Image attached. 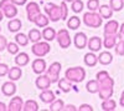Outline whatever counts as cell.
<instances>
[{
	"label": "cell",
	"instance_id": "6da1fadb",
	"mask_svg": "<svg viewBox=\"0 0 124 111\" xmlns=\"http://www.w3.org/2000/svg\"><path fill=\"white\" fill-rule=\"evenodd\" d=\"M96 79L98 80V84H99V91H98L99 99L106 100V99L112 97L113 92H114V90H113V87H114V80L109 75V73L106 71V70H102V71L97 73Z\"/></svg>",
	"mask_w": 124,
	"mask_h": 111
},
{
	"label": "cell",
	"instance_id": "7a4b0ae2",
	"mask_svg": "<svg viewBox=\"0 0 124 111\" xmlns=\"http://www.w3.org/2000/svg\"><path fill=\"white\" fill-rule=\"evenodd\" d=\"M82 21L83 24L88 28L92 29H98L102 26V21H103V18L101 16L99 13L97 11H88L83 14V18H82Z\"/></svg>",
	"mask_w": 124,
	"mask_h": 111
},
{
	"label": "cell",
	"instance_id": "3957f363",
	"mask_svg": "<svg viewBox=\"0 0 124 111\" xmlns=\"http://www.w3.org/2000/svg\"><path fill=\"white\" fill-rule=\"evenodd\" d=\"M65 77H67L72 83H82L86 79V70L82 66H75V67H68L65 71Z\"/></svg>",
	"mask_w": 124,
	"mask_h": 111
},
{
	"label": "cell",
	"instance_id": "277c9868",
	"mask_svg": "<svg viewBox=\"0 0 124 111\" xmlns=\"http://www.w3.org/2000/svg\"><path fill=\"white\" fill-rule=\"evenodd\" d=\"M45 13L48 16L50 21L57 23L60 20H62V9L61 5H57L55 3H47L45 5Z\"/></svg>",
	"mask_w": 124,
	"mask_h": 111
},
{
	"label": "cell",
	"instance_id": "5b68a950",
	"mask_svg": "<svg viewBox=\"0 0 124 111\" xmlns=\"http://www.w3.org/2000/svg\"><path fill=\"white\" fill-rule=\"evenodd\" d=\"M17 5H15L11 0H0V9L3 10L5 18L13 19L17 15Z\"/></svg>",
	"mask_w": 124,
	"mask_h": 111
},
{
	"label": "cell",
	"instance_id": "8992f818",
	"mask_svg": "<svg viewBox=\"0 0 124 111\" xmlns=\"http://www.w3.org/2000/svg\"><path fill=\"white\" fill-rule=\"evenodd\" d=\"M51 50V46L48 44V41H37V43H34L32 47H31V51L32 54L36 56V57H44L46 56Z\"/></svg>",
	"mask_w": 124,
	"mask_h": 111
},
{
	"label": "cell",
	"instance_id": "52a82bcc",
	"mask_svg": "<svg viewBox=\"0 0 124 111\" xmlns=\"http://www.w3.org/2000/svg\"><path fill=\"white\" fill-rule=\"evenodd\" d=\"M56 40L60 45V47L62 49H67L71 46L72 44V39H71V35H70V31L67 29H61L57 31V35H56Z\"/></svg>",
	"mask_w": 124,
	"mask_h": 111
},
{
	"label": "cell",
	"instance_id": "ba28073f",
	"mask_svg": "<svg viewBox=\"0 0 124 111\" xmlns=\"http://www.w3.org/2000/svg\"><path fill=\"white\" fill-rule=\"evenodd\" d=\"M61 69H62V65L61 63L58 61H55L52 63L46 70V74L48 75L50 80H51V83H57L58 80H60V73H61Z\"/></svg>",
	"mask_w": 124,
	"mask_h": 111
},
{
	"label": "cell",
	"instance_id": "9c48e42d",
	"mask_svg": "<svg viewBox=\"0 0 124 111\" xmlns=\"http://www.w3.org/2000/svg\"><path fill=\"white\" fill-rule=\"evenodd\" d=\"M26 14H27V20L31 23H34L36 18L41 14V9L40 5L35 1H31L29 4H26Z\"/></svg>",
	"mask_w": 124,
	"mask_h": 111
},
{
	"label": "cell",
	"instance_id": "30bf717a",
	"mask_svg": "<svg viewBox=\"0 0 124 111\" xmlns=\"http://www.w3.org/2000/svg\"><path fill=\"white\" fill-rule=\"evenodd\" d=\"M51 80H50V77H48V75L47 74H40L39 76H37V79H36V81H35V85H36V87L39 89V90H47V89H50V86H51Z\"/></svg>",
	"mask_w": 124,
	"mask_h": 111
},
{
	"label": "cell",
	"instance_id": "8fae6325",
	"mask_svg": "<svg viewBox=\"0 0 124 111\" xmlns=\"http://www.w3.org/2000/svg\"><path fill=\"white\" fill-rule=\"evenodd\" d=\"M31 67H32V71L37 75L40 74H44L46 70H47V65H46V61L42 59V57H37L35 59L32 61V65H31Z\"/></svg>",
	"mask_w": 124,
	"mask_h": 111
},
{
	"label": "cell",
	"instance_id": "7c38bea8",
	"mask_svg": "<svg viewBox=\"0 0 124 111\" xmlns=\"http://www.w3.org/2000/svg\"><path fill=\"white\" fill-rule=\"evenodd\" d=\"M118 34H106L104 36H103V46H104L107 50L114 47L118 43Z\"/></svg>",
	"mask_w": 124,
	"mask_h": 111
},
{
	"label": "cell",
	"instance_id": "4fadbf2b",
	"mask_svg": "<svg viewBox=\"0 0 124 111\" xmlns=\"http://www.w3.org/2000/svg\"><path fill=\"white\" fill-rule=\"evenodd\" d=\"M102 45H103V41L99 36H92L88 39V44H87V47L93 53H97L102 49Z\"/></svg>",
	"mask_w": 124,
	"mask_h": 111
},
{
	"label": "cell",
	"instance_id": "5bb4252c",
	"mask_svg": "<svg viewBox=\"0 0 124 111\" xmlns=\"http://www.w3.org/2000/svg\"><path fill=\"white\" fill-rule=\"evenodd\" d=\"M73 44L77 49H85L88 44V37L85 33H77L73 37Z\"/></svg>",
	"mask_w": 124,
	"mask_h": 111
},
{
	"label": "cell",
	"instance_id": "9a60e30c",
	"mask_svg": "<svg viewBox=\"0 0 124 111\" xmlns=\"http://www.w3.org/2000/svg\"><path fill=\"white\" fill-rule=\"evenodd\" d=\"M24 109V101H23V97L20 96H15L10 100V104L8 106L9 111H23Z\"/></svg>",
	"mask_w": 124,
	"mask_h": 111
},
{
	"label": "cell",
	"instance_id": "2e32d148",
	"mask_svg": "<svg viewBox=\"0 0 124 111\" xmlns=\"http://www.w3.org/2000/svg\"><path fill=\"white\" fill-rule=\"evenodd\" d=\"M119 23L117 20H109V21L104 25V29H103V33L106 34H118L119 31Z\"/></svg>",
	"mask_w": 124,
	"mask_h": 111
},
{
	"label": "cell",
	"instance_id": "e0dca14e",
	"mask_svg": "<svg viewBox=\"0 0 124 111\" xmlns=\"http://www.w3.org/2000/svg\"><path fill=\"white\" fill-rule=\"evenodd\" d=\"M1 92L5 95V96H13V95H15V92H16V85L14 84V81L13 80H10V81H6V83H4L3 84V86H1Z\"/></svg>",
	"mask_w": 124,
	"mask_h": 111
},
{
	"label": "cell",
	"instance_id": "ac0fdd59",
	"mask_svg": "<svg viewBox=\"0 0 124 111\" xmlns=\"http://www.w3.org/2000/svg\"><path fill=\"white\" fill-rule=\"evenodd\" d=\"M40 100L44 104H51L52 101H55V100H56V95H55V92L51 91L50 89L42 90L41 94H40Z\"/></svg>",
	"mask_w": 124,
	"mask_h": 111
},
{
	"label": "cell",
	"instance_id": "d6986e66",
	"mask_svg": "<svg viewBox=\"0 0 124 111\" xmlns=\"http://www.w3.org/2000/svg\"><path fill=\"white\" fill-rule=\"evenodd\" d=\"M23 76V70L20 66H14V67H10L9 69V73H8V77L9 80H13V81H16L20 77Z\"/></svg>",
	"mask_w": 124,
	"mask_h": 111
},
{
	"label": "cell",
	"instance_id": "ffe728a7",
	"mask_svg": "<svg viewBox=\"0 0 124 111\" xmlns=\"http://www.w3.org/2000/svg\"><path fill=\"white\" fill-rule=\"evenodd\" d=\"M85 64L89 67H94L97 64H98V56L93 53V51H89L85 55Z\"/></svg>",
	"mask_w": 124,
	"mask_h": 111
},
{
	"label": "cell",
	"instance_id": "44dd1931",
	"mask_svg": "<svg viewBox=\"0 0 124 111\" xmlns=\"http://www.w3.org/2000/svg\"><path fill=\"white\" fill-rule=\"evenodd\" d=\"M56 35H57V33H56V30L54 28L46 26L42 30V39H45L46 41H48V43L52 41V40H55L56 39Z\"/></svg>",
	"mask_w": 124,
	"mask_h": 111
},
{
	"label": "cell",
	"instance_id": "7402d4cb",
	"mask_svg": "<svg viewBox=\"0 0 124 111\" xmlns=\"http://www.w3.org/2000/svg\"><path fill=\"white\" fill-rule=\"evenodd\" d=\"M23 26V23L20 19H16V18H13L10 19V21L8 23V29L10 33H17L20 29Z\"/></svg>",
	"mask_w": 124,
	"mask_h": 111
},
{
	"label": "cell",
	"instance_id": "603a6c76",
	"mask_svg": "<svg viewBox=\"0 0 124 111\" xmlns=\"http://www.w3.org/2000/svg\"><path fill=\"white\" fill-rule=\"evenodd\" d=\"M30 63V57L26 53H17L16 54V57H15V64L20 67L23 66H26L27 64Z\"/></svg>",
	"mask_w": 124,
	"mask_h": 111
},
{
	"label": "cell",
	"instance_id": "cb8c5ba5",
	"mask_svg": "<svg viewBox=\"0 0 124 111\" xmlns=\"http://www.w3.org/2000/svg\"><path fill=\"white\" fill-rule=\"evenodd\" d=\"M113 61V55L109 51H102L98 55V63L101 65H109Z\"/></svg>",
	"mask_w": 124,
	"mask_h": 111
},
{
	"label": "cell",
	"instance_id": "d4e9b609",
	"mask_svg": "<svg viewBox=\"0 0 124 111\" xmlns=\"http://www.w3.org/2000/svg\"><path fill=\"white\" fill-rule=\"evenodd\" d=\"M57 84H58V89L62 92H70L71 89H72V81H70L67 77L60 79L57 81Z\"/></svg>",
	"mask_w": 124,
	"mask_h": 111
},
{
	"label": "cell",
	"instance_id": "484cf974",
	"mask_svg": "<svg viewBox=\"0 0 124 111\" xmlns=\"http://www.w3.org/2000/svg\"><path fill=\"white\" fill-rule=\"evenodd\" d=\"M102 110L103 111H114L116 107H117V102L113 100L112 97L109 99H106V100H103L102 101Z\"/></svg>",
	"mask_w": 124,
	"mask_h": 111
},
{
	"label": "cell",
	"instance_id": "4316f807",
	"mask_svg": "<svg viewBox=\"0 0 124 111\" xmlns=\"http://www.w3.org/2000/svg\"><path fill=\"white\" fill-rule=\"evenodd\" d=\"M34 24H35L37 28H46V26H48V24H50V19H48L47 15H44L42 13H41V14L36 18V20L34 21Z\"/></svg>",
	"mask_w": 124,
	"mask_h": 111
},
{
	"label": "cell",
	"instance_id": "83f0119b",
	"mask_svg": "<svg viewBox=\"0 0 124 111\" xmlns=\"http://www.w3.org/2000/svg\"><path fill=\"white\" fill-rule=\"evenodd\" d=\"M81 19L77 16V15H73L71 16L68 20H67V28L70 30H77L79 26H81Z\"/></svg>",
	"mask_w": 124,
	"mask_h": 111
},
{
	"label": "cell",
	"instance_id": "f1b7e54d",
	"mask_svg": "<svg viewBox=\"0 0 124 111\" xmlns=\"http://www.w3.org/2000/svg\"><path fill=\"white\" fill-rule=\"evenodd\" d=\"M99 14H101V16L103 18V19H110L112 16H113V9L110 8V5H102V6H99Z\"/></svg>",
	"mask_w": 124,
	"mask_h": 111
},
{
	"label": "cell",
	"instance_id": "f546056e",
	"mask_svg": "<svg viewBox=\"0 0 124 111\" xmlns=\"http://www.w3.org/2000/svg\"><path fill=\"white\" fill-rule=\"evenodd\" d=\"M27 36H29L31 43H37L42 39V33H41L39 29H31L27 34Z\"/></svg>",
	"mask_w": 124,
	"mask_h": 111
},
{
	"label": "cell",
	"instance_id": "4dcf8cb0",
	"mask_svg": "<svg viewBox=\"0 0 124 111\" xmlns=\"http://www.w3.org/2000/svg\"><path fill=\"white\" fill-rule=\"evenodd\" d=\"M86 89L89 94H98L99 91V84H98V80H89L86 85Z\"/></svg>",
	"mask_w": 124,
	"mask_h": 111
},
{
	"label": "cell",
	"instance_id": "1f68e13d",
	"mask_svg": "<svg viewBox=\"0 0 124 111\" xmlns=\"http://www.w3.org/2000/svg\"><path fill=\"white\" fill-rule=\"evenodd\" d=\"M15 41L19 44V46H26L30 41V39L27 35L23 34V33H17L16 36H15Z\"/></svg>",
	"mask_w": 124,
	"mask_h": 111
},
{
	"label": "cell",
	"instance_id": "d6a6232c",
	"mask_svg": "<svg viewBox=\"0 0 124 111\" xmlns=\"http://www.w3.org/2000/svg\"><path fill=\"white\" fill-rule=\"evenodd\" d=\"M23 111H39V104L35 100H27L26 102H24Z\"/></svg>",
	"mask_w": 124,
	"mask_h": 111
},
{
	"label": "cell",
	"instance_id": "836d02e7",
	"mask_svg": "<svg viewBox=\"0 0 124 111\" xmlns=\"http://www.w3.org/2000/svg\"><path fill=\"white\" fill-rule=\"evenodd\" d=\"M65 107V102L61 99H56L55 101L50 104V110L51 111H62V109Z\"/></svg>",
	"mask_w": 124,
	"mask_h": 111
},
{
	"label": "cell",
	"instance_id": "e575fe53",
	"mask_svg": "<svg viewBox=\"0 0 124 111\" xmlns=\"http://www.w3.org/2000/svg\"><path fill=\"white\" fill-rule=\"evenodd\" d=\"M71 9H72V11H75L76 14L82 13V10L85 9V4L82 0H73V1L71 3Z\"/></svg>",
	"mask_w": 124,
	"mask_h": 111
},
{
	"label": "cell",
	"instance_id": "d590c367",
	"mask_svg": "<svg viewBox=\"0 0 124 111\" xmlns=\"http://www.w3.org/2000/svg\"><path fill=\"white\" fill-rule=\"evenodd\" d=\"M109 5L113 11H120L124 8V0H109Z\"/></svg>",
	"mask_w": 124,
	"mask_h": 111
},
{
	"label": "cell",
	"instance_id": "8d00e7d4",
	"mask_svg": "<svg viewBox=\"0 0 124 111\" xmlns=\"http://www.w3.org/2000/svg\"><path fill=\"white\" fill-rule=\"evenodd\" d=\"M99 6V0H88L87 1V9L89 11H97Z\"/></svg>",
	"mask_w": 124,
	"mask_h": 111
},
{
	"label": "cell",
	"instance_id": "74e56055",
	"mask_svg": "<svg viewBox=\"0 0 124 111\" xmlns=\"http://www.w3.org/2000/svg\"><path fill=\"white\" fill-rule=\"evenodd\" d=\"M6 49H8L9 54H11V55H16V54L19 53V44H17L16 41H15V43H8Z\"/></svg>",
	"mask_w": 124,
	"mask_h": 111
},
{
	"label": "cell",
	"instance_id": "f35d334b",
	"mask_svg": "<svg viewBox=\"0 0 124 111\" xmlns=\"http://www.w3.org/2000/svg\"><path fill=\"white\" fill-rule=\"evenodd\" d=\"M114 49H116V53H117L118 55H120V56L124 55V40H123V39H119V40H118V43H117V45L114 46Z\"/></svg>",
	"mask_w": 124,
	"mask_h": 111
},
{
	"label": "cell",
	"instance_id": "ab89813d",
	"mask_svg": "<svg viewBox=\"0 0 124 111\" xmlns=\"http://www.w3.org/2000/svg\"><path fill=\"white\" fill-rule=\"evenodd\" d=\"M61 9H62V20H66L68 18V8H67V3L66 1L61 3Z\"/></svg>",
	"mask_w": 124,
	"mask_h": 111
},
{
	"label": "cell",
	"instance_id": "60d3db41",
	"mask_svg": "<svg viewBox=\"0 0 124 111\" xmlns=\"http://www.w3.org/2000/svg\"><path fill=\"white\" fill-rule=\"evenodd\" d=\"M9 69H10V67H9L6 64L0 63V76H5V75H8Z\"/></svg>",
	"mask_w": 124,
	"mask_h": 111
},
{
	"label": "cell",
	"instance_id": "b9f144b4",
	"mask_svg": "<svg viewBox=\"0 0 124 111\" xmlns=\"http://www.w3.org/2000/svg\"><path fill=\"white\" fill-rule=\"evenodd\" d=\"M8 46V40L5 36L0 35V51H3V50H5Z\"/></svg>",
	"mask_w": 124,
	"mask_h": 111
},
{
	"label": "cell",
	"instance_id": "7bdbcfd3",
	"mask_svg": "<svg viewBox=\"0 0 124 111\" xmlns=\"http://www.w3.org/2000/svg\"><path fill=\"white\" fill-rule=\"evenodd\" d=\"M79 111H93V107L88 104H82L79 107H78Z\"/></svg>",
	"mask_w": 124,
	"mask_h": 111
},
{
	"label": "cell",
	"instance_id": "ee69618b",
	"mask_svg": "<svg viewBox=\"0 0 124 111\" xmlns=\"http://www.w3.org/2000/svg\"><path fill=\"white\" fill-rule=\"evenodd\" d=\"M78 109L75 106V105H72V104H70V105H65V107L62 109V111H77Z\"/></svg>",
	"mask_w": 124,
	"mask_h": 111
},
{
	"label": "cell",
	"instance_id": "f6af8a7d",
	"mask_svg": "<svg viewBox=\"0 0 124 111\" xmlns=\"http://www.w3.org/2000/svg\"><path fill=\"white\" fill-rule=\"evenodd\" d=\"M118 37L124 40V23L119 26V31H118Z\"/></svg>",
	"mask_w": 124,
	"mask_h": 111
},
{
	"label": "cell",
	"instance_id": "bcb514c9",
	"mask_svg": "<svg viewBox=\"0 0 124 111\" xmlns=\"http://www.w3.org/2000/svg\"><path fill=\"white\" fill-rule=\"evenodd\" d=\"M11 1L15 5H17V6H21V5H25L27 3V0H11Z\"/></svg>",
	"mask_w": 124,
	"mask_h": 111
},
{
	"label": "cell",
	"instance_id": "7dc6e473",
	"mask_svg": "<svg viewBox=\"0 0 124 111\" xmlns=\"http://www.w3.org/2000/svg\"><path fill=\"white\" fill-rule=\"evenodd\" d=\"M119 104H120V106H122V107H124V90H123V92H122V95H120Z\"/></svg>",
	"mask_w": 124,
	"mask_h": 111
},
{
	"label": "cell",
	"instance_id": "c3c4849f",
	"mask_svg": "<svg viewBox=\"0 0 124 111\" xmlns=\"http://www.w3.org/2000/svg\"><path fill=\"white\" fill-rule=\"evenodd\" d=\"M0 111H8V106L4 102H0Z\"/></svg>",
	"mask_w": 124,
	"mask_h": 111
},
{
	"label": "cell",
	"instance_id": "681fc988",
	"mask_svg": "<svg viewBox=\"0 0 124 111\" xmlns=\"http://www.w3.org/2000/svg\"><path fill=\"white\" fill-rule=\"evenodd\" d=\"M4 16H5V15H4V13H3V10L0 9V21H1V20L4 19Z\"/></svg>",
	"mask_w": 124,
	"mask_h": 111
},
{
	"label": "cell",
	"instance_id": "f907efd6",
	"mask_svg": "<svg viewBox=\"0 0 124 111\" xmlns=\"http://www.w3.org/2000/svg\"><path fill=\"white\" fill-rule=\"evenodd\" d=\"M63 1H66V3H72L73 0H63Z\"/></svg>",
	"mask_w": 124,
	"mask_h": 111
},
{
	"label": "cell",
	"instance_id": "816d5d0a",
	"mask_svg": "<svg viewBox=\"0 0 124 111\" xmlns=\"http://www.w3.org/2000/svg\"><path fill=\"white\" fill-rule=\"evenodd\" d=\"M0 31H1V28H0Z\"/></svg>",
	"mask_w": 124,
	"mask_h": 111
}]
</instances>
